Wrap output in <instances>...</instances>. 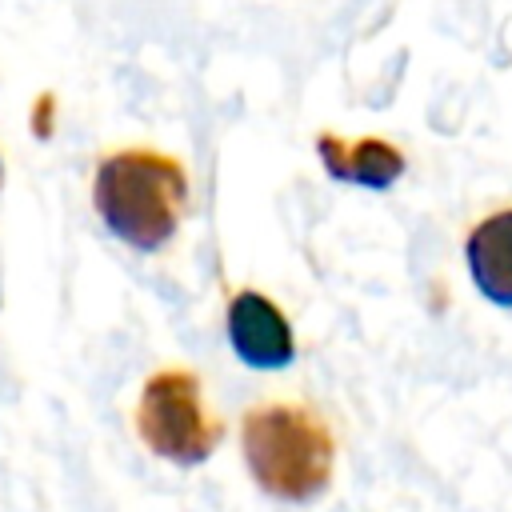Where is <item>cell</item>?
<instances>
[{"mask_svg": "<svg viewBox=\"0 0 512 512\" xmlns=\"http://www.w3.org/2000/svg\"><path fill=\"white\" fill-rule=\"evenodd\" d=\"M316 156H320V164H324V172L332 180L356 184V188H372V192L392 188L408 168L404 152L384 136L344 140L336 132H320L316 136Z\"/></svg>", "mask_w": 512, "mask_h": 512, "instance_id": "cell-5", "label": "cell"}, {"mask_svg": "<svg viewBox=\"0 0 512 512\" xmlns=\"http://www.w3.org/2000/svg\"><path fill=\"white\" fill-rule=\"evenodd\" d=\"M464 260L480 296L512 308V208L488 212L472 224L464 240Z\"/></svg>", "mask_w": 512, "mask_h": 512, "instance_id": "cell-6", "label": "cell"}, {"mask_svg": "<svg viewBox=\"0 0 512 512\" xmlns=\"http://www.w3.org/2000/svg\"><path fill=\"white\" fill-rule=\"evenodd\" d=\"M52 116H56V96L52 92H40L36 104H32V128H36L40 140L52 136Z\"/></svg>", "mask_w": 512, "mask_h": 512, "instance_id": "cell-7", "label": "cell"}, {"mask_svg": "<svg viewBox=\"0 0 512 512\" xmlns=\"http://www.w3.org/2000/svg\"><path fill=\"white\" fill-rule=\"evenodd\" d=\"M0 184H4V160H0Z\"/></svg>", "mask_w": 512, "mask_h": 512, "instance_id": "cell-8", "label": "cell"}, {"mask_svg": "<svg viewBox=\"0 0 512 512\" xmlns=\"http://www.w3.org/2000/svg\"><path fill=\"white\" fill-rule=\"evenodd\" d=\"M188 208V172L156 148H116L92 172V212L136 252H160Z\"/></svg>", "mask_w": 512, "mask_h": 512, "instance_id": "cell-1", "label": "cell"}, {"mask_svg": "<svg viewBox=\"0 0 512 512\" xmlns=\"http://www.w3.org/2000/svg\"><path fill=\"white\" fill-rule=\"evenodd\" d=\"M240 448L248 476L272 500H316L336 464V440L320 412L292 400L256 404L240 420Z\"/></svg>", "mask_w": 512, "mask_h": 512, "instance_id": "cell-2", "label": "cell"}, {"mask_svg": "<svg viewBox=\"0 0 512 512\" xmlns=\"http://www.w3.org/2000/svg\"><path fill=\"white\" fill-rule=\"evenodd\" d=\"M224 328H228V344H232L236 360L248 368L276 372L296 360V336H292L288 316L280 312L276 300H268L256 288L232 292Z\"/></svg>", "mask_w": 512, "mask_h": 512, "instance_id": "cell-4", "label": "cell"}, {"mask_svg": "<svg viewBox=\"0 0 512 512\" xmlns=\"http://www.w3.org/2000/svg\"><path fill=\"white\" fill-rule=\"evenodd\" d=\"M136 432L152 456L180 468L204 464L224 440V424L208 412L200 376L192 368H160L144 380L136 400Z\"/></svg>", "mask_w": 512, "mask_h": 512, "instance_id": "cell-3", "label": "cell"}]
</instances>
